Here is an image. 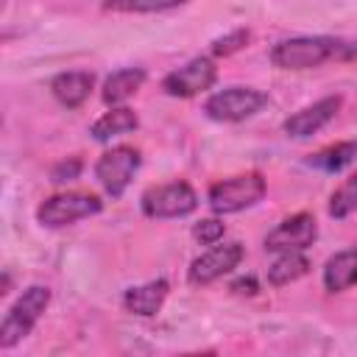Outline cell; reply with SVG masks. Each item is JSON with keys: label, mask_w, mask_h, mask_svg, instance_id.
<instances>
[{"label": "cell", "mask_w": 357, "mask_h": 357, "mask_svg": "<svg viewBox=\"0 0 357 357\" xmlns=\"http://www.w3.org/2000/svg\"><path fill=\"white\" fill-rule=\"evenodd\" d=\"M351 212H357V170L340 181V187L329 195V218L343 220Z\"/></svg>", "instance_id": "19"}, {"label": "cell", "mask_w": 357, "mask_h": 357, "mask_svg": "<svg viewBox=\"0 0 357 357\" xmlns=\"http://www.w3.org/2000/svg\"><path fill=\"white\" fill-rule=\"evenodd\" d=\"M262 195H265V178L259 173H240L215 181L206 192V204L215 215H234L259 204Z\"/></svg>", "instance_id": "3"}, {"label": "cell", "mask_w": 357, "mask_h": 357, "mask_svg": "<svg viewBox=\"0 0 357 357\" xmlns=\"http://www.w3.org/2000/svg\"><path fill=\"white\" fill-rule=\"evenodd\" d=\"M243 257H245L243 243H237V240L223 243V240H220V243L209 245L204 254H198V257L190 262V268H187V282H190L192 287H206V284L223 279L226 273H231V271L243 262Z\"/></svg>", "instance_id": "8"}, {"label": "cell", "mask_w": 357, "mask_h": 357, "mask_svg": "<svg viewBox=\"0 0 357 357\" xmlns=\"http://www.w3.org/2000/svg\"><path fill=\"white\" fill-rule=\"evenodd\" d=\"M218 81V67L209 56H195L187 64L170 70L162 78V89L170 98H192L201 95L206 89H212V84Z\"/></svg>", "instance_id": "9"}, {"label": "cell", "mask_w": 357, "mask_h": 357, "mask_svg": "<svg viewBox=\"0 0 357 357\" xmlns=\"http://www.w3.org/2000/svg\"><path fill=\"white\" fill-rule=\"evenodd\" d=\"M167 293H170L167 279H151V282H145V284L128 287V290L123 293V307H126V312H131V315L153 318V315L162 310Z\"/></svg>", "instance_id": "13"}, {"label": "cell", "mask_w": 357, "mask_h": 357, "mask_svg": "<svg viewBox=\"0 0 357 357\" xmlns=\"http://www.w3.org/2000/svg\"><path fill=\"white\" fill-rule=\"evenodd\" d=\"M340 106H343V98L340 95H326V98H321V100H315V103L293 112L282 123V131L287 137H293V139L312 137V134H318L324 126H329L335 120V114L340 112Z\"/></svg>", "instance_id": "11"}, {"label": "cell", "mask_w": 357, "mask_h": 357, "mask_svg": "<svg viewBox=\"0 0 357 357\" xmlns=\"http://www.w3.org/2000/svg\"><path fill=\"white\" fill-rule=\"evenodd\" d=\"M318 240V223L310 212H296L284 218L276 229L268 231L265 237V251L282 254V251H304Z\"/></svg>", "instance_id": "10"}, {"label": "cell", "mask_w": 357, "mask_h": 357, "mask_svg": "<svg viewBox=\"0 0 357 357\" xmlns=\"http://www.w3.org/2000/svg\"><path fill=\"white\" fill-rule=\"evenodd\" d=\"M223 234H226V223L220 218H201L192 226V240L201 245H215L223 240Z\"/></svg>", "instance_id": "21"}, {"label": "cell", "mask_w": 357, "mask_h": 357, "mask_svg": "<svg viewBox=\"0 0 357 357\" xmlns=\"http://www.w3.org/2000/svg\"><path fill=\"white\" fill-rule=\"evenodd\" d=\"M139 165H142V153L134 145H114V148H109L98 156L95 178H98V184L103 187V192L109 198H120L128 190Z\"/></svg>", "instance_id": "6"}, {"label": "cell", "mask_w": 357, "mask_h": 357, "mask_svg": "<svg viewBox=\"0 0 357 357\" xmlns=\"http://www.w3.org/2000/svg\"><path fill=\"white\" fill-rule=\"evenodd\" d=\"M95 89V75L89 70H67L50 78V95L64 106V109H78L89 100Z\"/></svg>", "instance_id": "12"}, {"label": "cell", "mask_w": 357, "mask_h": 357, "mask_svg": "<svg viewBox=\"0 0 357 357\" xmlns=\"http://www.w3.org/2000/svg\"><path fill=\"white\" fill-rule=\"evenodd\" d=\"M357 42L337 36H290L271 47V64L279 70H312L335 59H354Z\"/></svg>", "instance_id": "1"}, {"label": "cell", "mask_w": 357, "mask_h": 357, "mask_svg": "<svg viewBox=\"0 0 357 357\" xmlns=\"http://www.w3.org/2000/svg\"><path fill=\"white\" fill-rule=\"evenodd\" d=\"M268 103V95L254 86H226L206 98L204 112L215 123H240L254 117Z\"/></svg>", "instance_id": "7"}, {"label": "cell", "mask_w": 357, "mask_h": 357, "mask_svg": "<svg viewBox=\"0 0 357 357\" xmlns=\"http://www.w3.org/2000/svg\"><path fill=\"white\" fill-rule=\"evenodd\" d=\"M321 282L326 293H343L357 284V248H343L324 262Z\"/></svg>", "instance_id": "14"}, {"label": "cell", "mask_w": 357, "mask_h": 357, "mask_svg": "<svg viewBox=\"0 0 357 357\" xmlns=\"http://www.w3.org/2000/svg\"><path fill=\"white\" fill-rule=\"evenodd\" d=\"M145 78H148V73H145L142 67H120V70H114V73L103 81V89H100L103 103H106V106H120V103H126L128 98H134V95L142 89Z\"/></svg>", "instance_id": "15"}, {"label": "cell", "mask_w": 357, "mask_h": 357, "mask_svg": "<svg viewBox=\"0 0 357 357\" xmlns=\"http://www.w3.org/2000/svg\"><path fill=\"white\" fill-rule=\"evenodd\" d=\"M184 3L187 0H103V8L114 14H156Z\"/></svg>", "instance_id": "20"}, {"label": "cell", "mask_w": 357, "mask_h": 357, "mask_svg": "<svg viewBox=\"0 0 357 357\" xmlns=\"http://www.w3.org/2000/svg\"><path fill=\"white\" fill-rule=\"evenodd\" d=\"M81 170H84V162L78 156H67L50 167V181L53 184H70L81 176Z\"/></svg>", "instance_id": "23"}, {"label": "cell", "mask_w": 357, "mask_h": 357, "mask_svg": "<svg viewBox=\"0 0 357 357\" xmlns=\"http://www.w3.org/2000/svg\"><path fill=\"white\" fill-rule=\"evenodd\" d=\"M248 39H251V33L245 28H237V31H231L226 36H218L212 42V56H231V53L243 50L248 45Z\"/></svg>", "instance_id": "22"}, {"label": "cell", "mask_w": 357, "mask_h": 357, "mask_svg": "<svg viewBox=\"0 0 357 357\" xmlns=\"http://www.w3.org/2000/svg\"><path fill=\"white\" fill-rule=\"evenodd\" d=\"M307 273H310V259L304 257V251H282L268 268V282L273 287H284Z\"/></svg>", "instance_id": "17"}, {"label": "cell", "mask_w": 357, "mask_h": 357, "mask_svg": "<svg viewBox=\"0 0 357 357\" xmlns=\"http://www.w3.org/2000/svg\"><path fill=\"white\" fill-rule=\"evenodd\" d=\"M198 195L187 181H167V184H153L142 192L139 209L151 220H170V218H187L195 212Z\"/></svg>", "instance_id": "5"}, {"label": "cell", "mask_w": 357, "mask_h": 357, "mask_svg": "<svg viewBox=\"0 0 357 357\" xmlns=\"http://www.w3.org/2000/svg\"><path fill=\"white\" fill-rule=\"evenodd\" d=\"M357 159V139H343V142H335V145H326L321 148L318 153H312L307 159L310 167H318L324 173H340L343 167H349L351 162Z\"/></svg>", "instance_id": "18"}, {"label": "cell", "mask_w": 357, "mask_h": 357, "mask_svg": "<svg viewBox=\"0 0 357 357\" xmlns=\"http://www.w3.org/2000/svg\"><path fill=\"white\" fill-rule=\"evenodd\" d=\"M137 128H139V117H137L134 109H128V106H112L109 112H103V114L92 123L89 134H92V139H98V142H109V139L123 137V134H131V131H137Z\"/></svg>", "instance_id": "16"}, {"label": "cell", "mask_w": 357, "mask_h": 357, "mask_svg": "<svg viewBox=\"0 0 357 357\" xmlns=\"http://www.w3.org/2000/svg\"><path fill=\"white\" fill-rule=\"evenodd\" d=\"M231 293H237V296H254L257 290H259V284H257V279L254 276H240V279H234L231 282V287H229Z\"/></svg>", "instance_id": "24"}, {"label": "cell", "mask_w": 357, "mask_h": 357, "mask_svg": "<svg viewBox=\"0 0 357 357\" xmlns=\"http://www.w3.org/2000/svg\"><path fill=\"white\" fill-rule=\"evenodd\" d=\"M47 307H50V287L45 284L25 287L0 324V349H14L20 340H25Z\"/></svg>", "instance_id": "2"}, {"label": "cell", "mask_w": 357, "mask_h": 357, "mask_svg": "<svg viewBox=\"0 0 357 357\" xmlns=\"http://www.w3.org/2000/svg\"><path fill=\"white\" fill-rule=\"evenodd\" d=\"M103 209V201L95 192H56L50 198H45L36 209V220L45 229H61V226H73L78 220H86L92 215H98Z\"/></svg>", "instance_id": "4"}]
</instances>
